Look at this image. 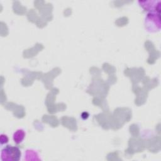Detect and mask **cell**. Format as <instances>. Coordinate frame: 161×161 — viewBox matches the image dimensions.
Instances as JSON below:
<instances>
[{
	"label": "cell",
	"instance_id": "cell-2",
	"mask_svg": "<svg viewBox=\"0 0 161 161\" xmlns=\"http://www.w3.org/2000/svg\"><path fill=\"white\" fill-rule=\"evenodd\" d=\"M21 156V150L17 147L7 145L1 152V160L3 161H18Z\"/></svg>",
	"mask_w": 161,
	"mask_h": 161
},
{
	"label": "cell",
	"instance_id": "cell-1",
	"mask_svg": "<svg viewBox=\"0 0 161 161\" xmlns=\"http://www.w3.org/2000/svg\"><path fill=\"white\" fill-rule=\"evenodd\" d=\"M145 28L149 32H156L160 28V13L149 12L147 13L145 19Z\"/></svg>",
	"mask_w": 161,
	"mask_h": 161
},
{
	"label": "cell",
	"instance_id": "cell-4",
	"mask_svg": "<svg viewBox=\"0 0 161 161\" xmlns=\"http://www.w3.org/2000/svg\"><path fill=\"white\" fill-rule=\"evenodd\" d=\"M25 135L26 133L23 129H18L13 133V138L16 144H19L23 141L25 138Z\"/></svg>",
	"mask_w": 161,
	"mask_h": 161
},
{
	"label": "cell",
	"instance_id": "cell-3",
	"mask_svg": "<svg viewBox=\"0 0 161 161\" xmlns=\"http://www.w3.org/2000/svg\"><path fill=\"white\" fill-rule=\"evenodd\" d=\"M139 5L149 12H160V1H139Z\"/></svg>",
	"mask_w": 161,
	"mask_h": 161
},
{
	"label": "cell",
	"instance_id": "cell-5",
	"mask_svg": "<svg viewBox=\"0 0 161 161\" xmlns=\"http://www.w3.org/2000/svg\"><path fill=\"white\" fill-rule=\"evenodd\" d=\"M8 142V138L6 135L1 134V144L3 145Z\"/></svg>",
	"mask_w": 161,
	"mask_h": 161
}]
</instances>
